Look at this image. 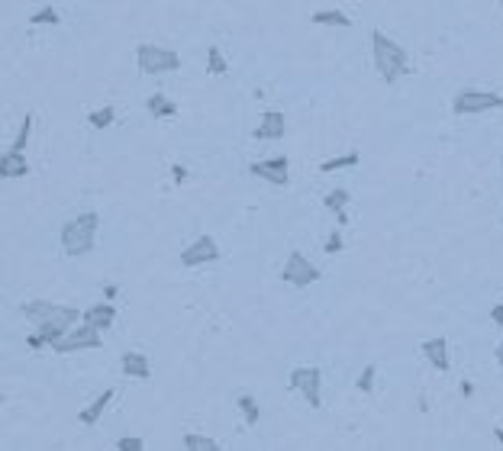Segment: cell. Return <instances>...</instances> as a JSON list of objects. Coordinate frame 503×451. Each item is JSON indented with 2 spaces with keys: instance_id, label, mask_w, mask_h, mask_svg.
I'll return each instance as SVG.
<instances>
[{
  "instance_id": "33",
  "label": "cell",
  "mask_w": 503,
  "mask_h": 451,
  "mask_svg": "<svg viewBox=\"0 0 503 451\" xmlns=\"http://www.w3.org/2000/svg\"><path fill=\"white\" fill-rule=\"evenodd\" d=\"M490 319H494L497 326H503V303H497V306L490 309Z\"/></svg>"
},
{
  "instance_id": "14",
  "label": "cell",
  "mask_w": 503,
  "mask_h": 451,
  "mask_svg": "<svg viewBox=\"0 0 503 451\" xmlns=\"http://www.w3.org/2000/svg\"><path fill=\"white\" fill-rule=\"evenodd\" d=\"M119 364H123L126 377H136V380H149L152 377V361L145 358L143 351H126L123 358H119Z\"/></svg>"
},
{
  "instance_id": "24",
  "label": "cell",
  "mask_w": 503,
  "mask_h": 451,
  "mask_svg": "<svg viewBox=\"0 0 503 451\" xmlns=\"http://www.w3.org/2000/svg\"><path fill=\"white\" fill-rule=\"evenodd\" d=\"M29 26H59V10L55 7H39L33 13V17H29Z\"/></svg>"
},
{
  "instance_id": "8",
  "label": "cell",
  "mask_w": 503,
  "mask_h": 451,
  "mask_svg": "<svg viewBox=\"0 0 503 451\" xmlns=\"http://www.w3.org/2000/svg\"><path fill=\"white\" fill-rule=\"evenodd\" d=\"M291 387L310 403L313 410L323 403V374H319V368H293L291 371Z\"/></svg>"
},
{
  "instance_id": "28",
  "label": "cell",
  "mask_w": 503,
  "mask_h": 451,
  "mask_svg": "<svg viewBox=\"0 0 503 451\" xmlns=\"http://www.w3.org/2000/svg\"><path fill=\"white\" fill-rule=\"evenodd\" d=\"M36 332H39V335H42V342H45V345L52 348V342H59V339L68 332V329H61V326H36Z\"/></svg>"
},
{
  "instance_id": "13",
  "label": "cell",
  "mask_w": 503,
  "mask_h": 451,
  "mask_svg": "<svg viewBox=\"0 0 503 451\" xmlns=\"http://www.w3.org/2000/svg\"><path fill=\"white\" fill-rule=\"evenodd\" d=\"M284 129H287V119L281 110H265L261 113V123L255 129V139H284Z\"/></svg>"
},
{
  "instance_id": "31",
  "label": "cell",
  "mask_w": 503,
  "mask_h": 451,
  "mask_svg": "<svg viewBox=\"0 0 503 451\" xmlns=\"http://www.w3.org/2000/svg\"><path fill=\"white\" fill-rule=\"evenodd\" d=\"M26 345H29V348H33V351H42V348H45V342H42V335H39V332L26 335Z\"/></svg>"
},
{
  "instance_id": "18",
  "label": "cell",
  "mask_w": 503,
  "mask_h": 451,
  "mask_svg": "<svg viewBox=\"0 0 503 451\" xmlns=\"http://www.w3.org/2000/svg\"><path fill=\"white\" fill-rule=\"evenodd\" d=\"M145 110H149L152 117L168 119V117H175L177 113V103L171 101V97H165V94H152L149 101H145Z\"/></svg>"
},
{
  "instance_id": "22",
  "label": "cell",
  "mask_w": 503,
  "mask_h": 451,
  "mask_svg": "<svg viewBox=\"0 0 503 451\" xmlns=\"http://www.w3.org/2000/svg\"><path fill=\"white\" fill-rule=\"evenodd\" d=\"M181 445H184L187 451H219V445L213 442V438H207V435H194V432H187L184 438H181Z\"/></svg>"
},
{
  "instance_id": "27",
  "label": "cell",
  "mask_w": 503,
  "mask_h": 451,
  "mask_svg": "<svg viewBox=\"0 0 503 451\" xmlns=\"http://www.w3.org/2000/svg\"><path fill=\"white\" fill-rule=\"evenodd\" d=\"M29 133H33V117L26 113V117H23V123H20V129H17V139H13V145H10V149L26 151V142H29Z\"/></svg>"
},
{
  "instance_id": "1",
  "label": "cell",
  "mask_w": 503,
  "mask_h": 451,
  "mask_svg": "<svg viewBox=\"0 0 503 451\" xmlns=\"http://www.w3.org/2000/svg\"><path fill=\"white\" fill-rule=\"evenodd\" d=\"M371 55H374V68H377V75H381L384 84H397L403 75H410L413 71L407 49L397 45V42L387 33H381V29L371 33Z\"/></svg>"
},
{
  "instance_id": "9",
  "label": "cell",
  "mask_w": 503,
  "mask_h": 451,
  "mask_svg": "<svg viewBox=\"0 0 503 451\" xmlns=\"http://www.w3.org/2000/svg\"><path fill=\"white\" fill-rule=\"evenodd\" d=\"M219 261V245L213 235H197L184 251H181V265L184 267H201V265H213Z\"/></svg>"
},
{
  "instance_id": "5",
  "label": "cell",
  "mask_w": 503,
  "mask_h": 451,
  "mask_svg": "<svg viewBox=\"0 0 503 451\" xmlns=\"http://www.w3.org/2000/svg\"><path fill=\"white\" fill-rule=\"evenodd\" d=\"M101 345H103L101 329L87 326V323H75L59 342H52V351H59V355H75V351H91V348H101Z\"/></svg>"
},
{
  "instance_id": "37",
  "label": "cell",
  "mask_w": 503,
  "mask_h": 451,
  "mask_svg": "<svg viewBox=\"0 0 503 451\" xmlns=\"http://www.w3.org/2000/svg\"><path fill=\"white\" fill-rule=\"evenodd\" d=\"M494 438H497V442L503 445V429H494Z\"/></svg>"
},
{
  "instance_id": "3",
  "label": "cell",
  "mask_w": 503,
  "mask_h": 451,
  "mask_svg": "<svg viewBox=\"0 0 503 451\" xmlns=\"http://www.w3.org/2000/svg\"><path fill=\"white\" fill-rule=\"evenodd\" d=\"M33 326H61V329H71L75 323H81V313L75 306H65V303H52V300H26L20 306Z\"/></svg>"
},
{
  "instance_id": "20",
  "label": "cell",
  "mask_w": 503,
  "mask_h": 451,
  "mask_svg": "<svg viewBox=\"0 0 503 451\" xmlns=\"http://www.w3.org/2000/svg\"><path fill=\"white\" fill-rule=\"evenodd\" d=\"M235 406L242 410V416H245V422H249V426H258L261 410H258V403H255V397H252V393H239V397H235Z\"/></svg>"
},
{
  "instance_id": "19",
  "label": "cell",
  "mask_w": 503,
  "mask_h": 451,
  "mask_svg": "<svg viewBox=\"0 0 503 451\" xmlns=\"http://www.w3.org/2000/svg\"><path fill=\"white\" fill-rule=\"evenodd\" d=\"M358 161H361V151H349V155L323 161V165H319V175H333V171H342V168H355Z\"/></svg>"
},
{
  "instance_id": "16",
  "label": "cell",
  "mask_w": 503,
  "mask_h": 451,
  "mask_svg": "<svg viewBox=\"0 0 503 451\" xmlns=\"http://www.w3.org/2000/svg\"><path fill=\"white\" fill-rule=\"evenodd\" d=\"M113 393H117V390H103V393H97L91 406H84V410L78 413L81 426H97V419H101L103 413H107V406L113 403Z\"/></svg>"
},
{
  "instance_id": "34",
  "label": "cell",
  "mask_w": 503,
  "mask_h": 451,
  "mask_svg": "<svg viewBox=\"0 0 503 451\" xmlns=\"http://www.w3.org/2000/svg\"><path fill=\"white\" fill-rule=\"evenodd\" d=\"M117 293H119V287H117V284H107V287H103V297H107L110 303L117 300Z\"/></svg>"
},
{
  "instance_id": "6",
  "label": "cell",
  "mask_w": 503,
  "mask_h": 451,
  "mask_svg": "<svg viewBox=\"0 0 503 451\" xmlns=\"http://www.w3.org/2000/svg\"><path fill=\"white\" fill-rule=\"evenodd\" d=\"M452 110L458 117H474V113H490V110H503V94L494 91H458L452 101Z\"/></svg>"
},
{
  "instance_id": "36",
  "label": "cell",
  "mask_w": 503,
  "mask_h": 451,
  "mask_svg": "<svg viewBox=\"0 0 503 451\" xmlns=\"http://www.w3.org/2000/svg\"><path fill=\"white\" fill-rule=\"evenodd\" d=\"M494 355H497V364L503 368V339H500V345H497V351H494Z\"/></svg>"
},
{
  "instance_id": "29",
  "label": "cell",
  "mask_w": 503,
  "mask_h": 451,
  "mask_svg": "<svg viewBox=\"0 0 503 451\" xmlns=\"http://www.w3.org/2000/svg\"><path fill=\"white\" fill-rule=\"evenodd\" d=\"M117 448L119 451H143L145 442H143V438H136V435H123V438L117 442Z\"/></svg>"
},
{
  "instance_id": "21",
  "label": "cell",
  "mask_w": 503,
  "mask_h": 451,
  "mask_svg": "<svg viewBox=\"0 0 503 451\" xmlns=\"http://www.w3.org/2000/svg\"><path fill=\"white\" fill-rule=\"evenodd\" d=\"M207 71H210V75H217V77H223L229 71V61L223 59L219 45H210V49H207Z\"/></svg>"
},
{
  "instance_id": "17",
  "label": "cell",
  "mask_w": 503,
  "mask_h": 451,
  "mask_svg": "<svg viewBox=\"0 0 503 451\" xmlns=\"http://www.w3.org/2000/svg\"><path fill=\"white\" fill-rule=\"evenodd\" d=\"M310 23L313 26H339V29H349V26H352V20L345 17L339 7H326V10H316V13L310 17Z\"/></svg>"
},
{
  "instance_id": "12",
  "label": "cell",
  "mask_w": 503,
  "mask_h": 451,
  "mask_svg": "<svg viewBox=\"0 0 503 451\" xmlns=\"http://www.w3.org/2000/svg\"><path fill=\"white\" fill-rule=\"evenodd\" d=\"M81 323H87V326H94V329H101V332H107L113 323H117V306L113 303H94L91 309H84L81 313Z\"/></svg>"
},
{
  "instance_id": "7",
  "label": "cell",
  "mask_w": 503,
  "mask_h": 451,
  "mask_svg": "<svg viewBox=\"0 0 503 451\" xmlns=\"http://www.w3.org/2000/svg\"><path fill=\"white\" fill-rule=\"evenodd\" d=\"M281 281L291 287H310L319 281V267L310 265V258L303 251H291L284 267H281Z\"/></svg>"
},
{
  "instance_id": "2",
  "label": "cell",
  "mask_w": 503,
  "mask_h": 451,
  "mask_svg": "<svg viewBox=\"0 0 503 451\" xmlns=\"http://www.w3.org/2000/svg\"><path fill=\"white\" fill-rule=\"evenodd\" d=\"M97 229H101V213H78L75 219H68L61 226V249H65L68 258H84L91 255L94 245H97Z\"/></svg>"
},
{
  "instance_id": "25",
  "label": "cell",
  "mask_w": 503,
  "mask_h": 451,
  "mask_svg": "<svg viewBox=\"0 0 503 451\" xmlns=\"http://www.w3.org/2000/svg\"><path fill=\"white\" fill-rule=\"evenodd\" d=\"M323 203H326V209H333V213H342V209L349 207V191L335 187V191H329L326 197H323Z\"/></svg>"
},
{
  "instance_id": "23",
  "label": "cell",
  "mask_w": 503,
  "mask_h": 451,
  "mask_svg": "<svg viewBox=\"0 0 503 451\" xmlns=\"http://www.w3.org/2000/svg\"><path fill=\"white\" fill-rule=\"evenodd\" d=\"M113 119H117V110H113V107H101V110H91L87 123H91L94 129H107V126H113Z\"/></svg>"
},
{
  "instance_id": "4",
  "label": "cell",
  "mask_w": 503,
  "mask_h": 451,
  "mask_svg": "<svg viewBox=\"0 0 503 451\" xmlns=\"http://www.w3.org/2000/svg\"><path fill=\"white\" fill-rule=\"evenodd\" d=\"M136 61H139V71L143 75H171L181 68V55L168 45H152V42H143L136 49Z\"/></svg>"
},
{
  "instance_id": "35",
  "label": "cell",
  "mask_w": 503,
  "mask_h": 451,
  "mask_svg": "<svg viewBox=\"0 0 503 451\" xmlns=\"http://www.w3.org/2000/svg\"><path fill=\"white\" fill-rule=\"evenodd\" d=\"M461 393H465V397H471V393H474V384H471V380H461Z\"/></svg>"
},
{
  "instance_id": "15",
  "label": "cell",
  "mask_w": 503,
  "mask_h": 451,
  "mask_svg": "<svg viewBox=\"0 0 503 451\" xmlns=\"http://www.w3.org/2000/svg\"><path fill=\"white\" fill-rule=\"evenodd\" d=\"M423 355H426L429 364L436 371L452 368V361H449V342H445V339H426V342H423Z\"/></svg>"
},
{
  "instance_id": "32",
  "label": "cell",
  "mask_w": 503,
  "mask_h": 451,
  "mask_svg": "<svg viewBox=\"0 0 503 451\" xmlns=\"http://www.w3.org/2000/svg\"><path fill=\"white\" fill-rule=\"evenodd\" d=\"M171 177H175L177 184H184V181H187V168L184 165H171Z\"/></svg>"
},
{
  "instance_id": "26",
  "label": "cell",
  "mask_w": 503,
  "mask_h": 451,
  "mask_svg": "<svg viewBox=\"0 0 503 451\" xmlns=\"http://www.w3.org/2000/svg\"><path fill=\"white\" fill-rule=\"evenodd\" d=\"M374 380H377V364H365L358 374V393H374Z\"/></svg>"
},
{
  "instance_id": "10",
  "label": "cell",
  "mask_w": 503,
  "mask_h": 451,
  "mask_svg": "<svg viewBox=\"0 0 503 451\" xmlns=\"http://www.w3.org/2000/svg\"><path fill=\"white\" fill-rule=\"evenodd\" d=\"M249 171L261 181H268L275 187H287L291 184V161L284 155H275V158H265V161H252Z\"/></svg>"
},
{
  "instance_id": "30",
  "label": "cell",
  "mask_w": 503,
  "mask_h": 451,
  "mask_svg": "<svg viewBox=\"0 0 503 451\" xmlns=\"http://www.w3.org/2000/svg\"><path fill=\"white\" fill-rule=\"evenodd\" d=\"M342 251V235L335 232V235H329V242H326V255H339Z\"/></svg>"
},
{
  "instance_id": "11",
  "label": "cell",
  "mask_w": 503,
  "mask_h": 451,
  "mask_svg": "<svg viewBox=\"0 0 503 451\" xmlns=\"http://www.w3.org/2000/svg\"><path fill=\"white\" fill-rule=\"evenodd\" d=\"M26 175H29L26 151H17V149L0 151V177H7V181H20V177H26Z\"/></svg>"
}]
</instances>
